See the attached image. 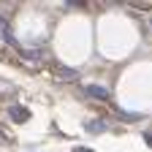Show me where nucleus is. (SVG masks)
Instances as JSON below:
<instances>
[{"label":"nucleus","instance_id":"f257e3e1","mask_svg":"<svg viewBox=\"0 0 152 152\" xmlns=\"http://www.w3.org/2000/svg\"><path fill=\"white\" fill-rule=\"evenodd\" d=\"M8 117H11L14 122H27V120H30V111H27L25 106H11V109H8Z\"/></svg>","mask_w":152,"mask_h":152},{"label":"nucleus","instance_id":"f03ea898","mask_svg":"<svg viewBox=\"0 0 152 152\" xmlns=\"http://www.w3.org/2000/svg\"><path fill=\"white\" fill-rule=\"evenodd\" d=\"M84 92L90 95V98H95V101H109V90H106V87H101V84H90Z\"/></svg>","mask_w":152,"mask_h":152},{"label":"nucleus","instance_id":"7ed1b4c3","mask_svg":"<svg viewBox=\"0 0 152 152\" xmlns=\"http://www.w3.org/2000/svg\"><path fill=\"white\" fill-rule=\"evenodd\" d=\"M84 128H87V133H103V130H106V122H101V120H90Z\"/></svg>","mask_w":152,"mask_h":152},{"label":"nucleus","instance_id":"20e7f679","mask_svg":"<svg viewBox=\"0 0 152 152\" xmlns=\"http://www.w3.org/2000/svg\"><path fill=\"white\" fill-rule=\"evenodd\" d=\"M60 79L73 82V79H79V71H76V68H63V71H60Z\"/></svg>","mask_w":152,"mask_h":152},{"label":"nucleus","instance_id":"39448f33","mask_svg":"<svg viewBox=\"0 0 152 152\" xmlns=\"http://www.w3.org/2000/svg\"><path fill=\"white\" fill-rule=\"evenodd\" d=\"M117 120H122V122H136V120H139V114H128V111H117Z\"/></svg>","mask_w":152,"mask_h":152},{"label":"nucleus","instance_id":"423d86ee","mask_svg":"<svg viewBox=\"0 0 152 152\" xmlns=\"http://www.w3.org/2000/svg\"><path fill=\"white\" fill-rule=\"evenodd\" d=\"M0 141H3V144H8V141H11V136H8V130H6L3 125H0Z\"/></svg>","mask_w":152,"mask_h":152},{"label":"nucleus","instance_id":"0eeeda50","mask_svg":"<svg viewBox=\"0 0 152 152\" xmlns=\"http://www.w3.org/2000/svg\"><path fill=\"white\" fill-rule=\"evenodd\" d=\"M144 141H147V144H152V130H147V133H144Z\"/></svg>","mask_w":152,"mask_h":152},{"label":"nucleus","instance_id":"6e6552de","mask_svg":"<svg viewBox=\"0 0 152 152\" xmlns=\"http://www.w3.org/2000/svg\"><path fill=\"white\" fill-rule=\"evenodd\" d=\"M73 152H92V149H90V147H76Z\"/></svg>","mask_w":152,"mask_h":152}]
</instances>
